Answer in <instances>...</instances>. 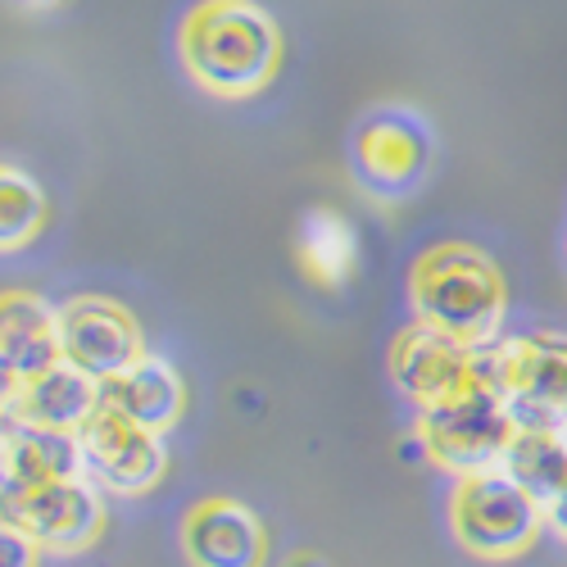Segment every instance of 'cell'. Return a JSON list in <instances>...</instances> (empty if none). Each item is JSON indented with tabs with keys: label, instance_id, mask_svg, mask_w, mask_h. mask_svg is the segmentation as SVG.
<instances>
[{
	"label": "cell",
	"instance_id": "cell-23",
	"mask_svg": "<svg viewBox=\"0 0 567 567\" xmlns=\"http://www.w3.org/2000/svg\"><path fill=\"white\" fill-rule=\"evenodd\" d=\"M291 567H327L318 554H300V558H291Z\"/></svg>",
	"mask_w": 567,
	"mask_h": 567
},
{
	"label": "cell",
	"instance_id": "cell-9",
	"mask_svg": "<svg viewBox=\"0 0 567 567\" xmlns=\"http://www.w3.org/2000/svg\"><path fill=\"white\" fill-rule=\"evenodd\" d=\"M55 313L64 363L82 368L96 382H110L136 359H146V337H141V322L127 305L110 296H73Z\"/></svg>",
	"mask_w": 567,
	"mask_h": 567
},
{
	"label": "cell",
	"instance_id": "cell-4",
	"mask_svg": "<svg viewBox=\"0 0 567 567\" xmlns=\"http://www.w3.org/2000/svg\"><path fill=\"white\" fill-rule=\"evenodd\" d=\"M517 422L504 404V395L491 382L467 386L432 409H417V450L427 463L445 467L450 477L499 467Z\"/></svg>",
	"mask_w": 567,
	"mask_h": 567
},
{
	"label": "cell",
	"instance_id": "cell-1",
	"mask_svg": "<svg viewBox=\"0 0 567 567\" xmlns=\"http://www.w3.org/2000/svg\"><path fill=\"white\" fill-rule=\"evenodd\" d=\"M182 69L218 101H250L281 69V28L255 0H196L177 28Z\"/></svg>",
	"mask_w": 567,
	"mask_h": 567
},
{
	"label": "cell",
	"instance_id": "cell-2",
	"mask_svg": "<svg viewBox=\"0 0 567 567\" xmlns=\"http://www.w3.org/2000/svg\"><path fill=\"white\" fill-rule=\"evenodd\" d=\"M409 305L413 322L463 346H495L508 318V281L504 268L472 241H436L409 268Z\"/></svg>",
	"mask_w": 567,
	"mask_h": 567
},
{
	"label": "cell",
	"instance_id": "cell-5",
	"mask_svg": "<svg viewBox=\"0 0 567 567\" xmlns=\"http://www.w3.org/2000/svg\"><path fill=\"white\" fill-rule=\"evenodd\" d=\"M495 386L517 427L567 422V332H517L491 346Z\"/></svg>",
	"mask_w": 567,
	"mask_h": 567
},
{
	"label": "cell",
	"instance_id": "cell-8",
	"mask_svg": "<svg viewBox=\"0 0 567 567\" xmlns=\"http://www.w3.org/2000/svg\"><path fill=\"white\" fill-rule=\"evenodd\" d=\"M78 450H82V477L114 495H146L168 472L164 436L136 427L132 417H123L110 404H96V413L78 427Z\"/></svg>",
	"mask_w": 567,
	"mask_h": 567
},
{
	"label": "cell",
	"instance_id": "cell-19",
	"mask_svg": "<svg viewBox=\"0 0 567 567\" xmlns=\"http://www.w3.org/2000/svg\"><path fill=\"white\" fill-rule=\"evenodd\" d=\"M37 563H41L37 540L23 527H14V523L0 517V567H37Z\"/></svg>",
	"mask_w": 567,
	"mask_h": 567
},
{
	"label": "cell",
	"instance_id": "cell-12",
	"mask_svg": "<svg viewBox=\"0 0 567 567\" xmlns=\"http://www.w3.org/2000/svg\"><path fill=\"white\" fill-rule=\"evenodd\" d=\"M82 477V450L78 432L60 427H32V422H0V504Z\"/></svg>",
	"mask_w": 567,
	"mask_h": 567
},
{
	"label": "cell",
	"instance_id": "cell-16",
	"mask_svg": "<svg viewBox=\"0 0 567 567\" xmlns=\"http://www.w3.org/2000/svg\"><path fill=\"white\" fill-rule=\"evenodd\" d=\"M296 264L322 291H341L359 268V231L337 209H313L296 231Z\"/></svg>",
	"mask_w": 567,
	"mask_h": 567
},
{
	"label": "cell",
	"instance_id": "cell-11",
	"mask_svg": "<svg viewBox=\"0 0 567 567\" xmlns=\"http://www.w3.org/2000/svg\"><path fill=\"white\" fill-rule=\"evenodd\" d=\"M182 554L192 567H264L268 536L255 508L227 495H209L182 517Z\"/></svg>",
	"mask_w": 567,
	"mask_h": 567
},
{
	"label": "cell",
	"instance_id": "cell-18",
	"mask_svg": "<svg viewBox=\"0 0 567 567\" xmlns=\"http://www.w3.org/2000/svg\"><path fill=\"white\" fill-rule=\"evenodd\" d=\"M45 218H51V205H45L41 182L28 168L0 159V255L28 250L41 236Z\"/></svg>",
	"mask_w": 567,
	"mask_h": 567
},
{
	"label": "cell",
	"instance_id": "cell-13",
	"mask_svg": "<svg viewBox=\"0 0 567 567\" xmlns=\"http://www.w3.org/2000/svg\"><path fill=\"white\" fill-rule=\"evenodd\" d=\"M101 404L118 409L123 417L136 422V427L164 436L177 427V417L186 409V386L168 359L146 354L132 368H123L118 377H110V382H101Z\"/></svg>",
	"mask_w": 567,
	"mask_h": 567
},
{
	"label": "cell",
	"instance_id": "cell-25",
	"mask_svg": "<svg viewBox=\"0 0 567 567\" xmlns=\"http://www.w3.org/2000/svg\"><path fill=\"white\" fill-rule=\"evenodd\" d=\"M563 264H567V241H563Z\"/></svg>",
	"mask_w": 567,
	"mask_h": 567
},
{
	"label": "cell",
	"instance_id": "cell-10",
	"mask_svg": "<svg viewBox=\"0 0 567 567\" xmlns=\"http://www.w3.org/2000/svg\"><path fill=\"white\" fill-rule=\"evenodd\" d=\"M0 517L23 527L37 549L51 554H82L101 540L105 532V495L96 482L73 477L55 486H37L0 504Z\"/></svg>",
	"mask_w": 567,
	"mask_h": 567
},
{
	"label": "cell",
	"instance_id": "cell-6",
	"mask_svg": "<svg viewBox=\"0 0 567 567\" xmlns=\"http://www.w3.org/2000/svg\"><path fill=\"white\" fill-rule=\"evenodd\" d=\"M427 168H432V127L413 110L382 105L359 123L354 173L372 200L395 205V200L413 196L422 186V177H427Z\"/></svg>",
	"mask_w": 567,
	"mask_h": 567
},
{
	"label": "cell",
	"instance_id": "cell-21",
	"mask_svg": "<svg viewBox=\"0 0 567 567\" xmlns=\"http://www.w3.org/2000/svg\"><path fill=\"white\" fill-rule=\"evenodd\" d=\"M545 527H549V532H554V536L567 545V486H563V491H558V495L545 504Z\"/></svg>",
	"mask_w": 567,
	"mask_h": 567
},
{
	"label": "cell",
	"instance_id": "cell-24",
	"mask_svg": "<svg viewBox=\"0 0 567 567\" xmlns=\"http://www.w3.org/2000/svg\"><path fill=\"white\" fill-rule=\"evenodd\" d=\"M558 432H563V441H567V422H563V427H558Z\"/></svg>",
	"mask_w": 567,
	"mask_h": 567
},
{
	"label": "cell",
	"instance_id": "cell-22",
	"mask_svg": "<svg viewBox=\"0 0 567 567\" xmlns=\"http://www.w3.org/2000/svg\"><path fill=\"white\" fill-rule=\"evenodd\" d=\"M14 6H19V10H60L64 0H14Z\"/></svg>",
	"mask_w": 567,
	"mask_h": 567
},
{
	"label": "cell",
	"instance_id": "cell-17",
	"mask_svg": "<svg viewBox=\"0 0 567 567\" xmlns=\"http://www.w3.org/2000/svg\"><path fill=\"white\" fill-rule=\"evenodd\" d=\"M499 467H504V477H513L532 499L549 504L567 486V441L558 427H517Z\"/></svg>",
	"mask_w": 567,
	"mask_h": 567
},
{
	"label": "cell",
	"instance_id": "cell-14",
	"mask_svg": "<svg viewBox=\"0 0 567 567\" xmlns=\"http://www.w3.org/2000/svg\"><path fill=\"white\" fill-rule=\"evenodd\" d=\"M0 359L14 368L19 382L64 363L60 313L37 291H0Z\"/></svg>",
	"mask_w": 567,
	"mask_h": 567
},
{
	"label": "cell",
	"instance_id": "cell-7",
	"mask_svg": "<svg viewBox=\"0 0 567 567\" xmlns=\"http://www.w3.org/2000/svg\"><path fill=\"white\" fill-rule=\"evenodd\" d=\"M391 377L400 395H409L417 409H432L477 382L495 386V363H491V346L477 350V346H463L436 332L427 322H409L391 341Z\"/></svg>",
	"mask_w": 567,
	"mask_h": 567
},
{
	"label": "cell",
	"instance_id": "cell-15",
	"mask_svg": "<svg viewBox=\"0 0 567 567\" xmlns=\"http://www.w3.org/2000/svg\"><path fill=\"white\" fill-rule=\"evenodd\" d=\"M101 404V382L86 377L73 363H55L19 386L14 413L10 422H32V427H60V432H78L82 422L96 413Z\"/></svg>",
	"mask_w": 567,
	"mask_h": 567
},
{
	"label": "cell",
	"instance_id": "cell-20",
	"mask_svg": "<svg viewBox=\"0 0 567 567\" xmlns=\"http://www.w3.org/2000/svg\"><path fill=\"white\" fill-rule=\"evenodd\" d=\"M19 377H14V368L0 359V422H10V413H14V400H19Z\"/></svg>",
	"mask_w": 567,
	"mask_h": 567
},
{
	"label": "cell",
	"instance_id": "cell-3",
	"mask_svg": "<svg viewBox=\"0 0 567 567\" xmlns=\"http://www.w3.org/2000/svg\"><path fill=\"white\" fill-rule=\"evenodd\" d=\"M450 532L472 558L508 563L540 540L545 504L504 477V467L467 472V477H454L450 491Z\"/></svg>",
	"mask_w": 567,
	"mask_h": 567
}]
</instances>
